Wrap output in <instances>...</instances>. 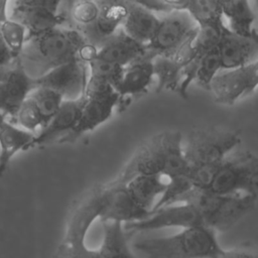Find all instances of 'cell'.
Masks as SVG:
<instances>
[{"label":"cell","mask_w":258,"mask_h":258,"mask_svg":"<svg viewBox=\"0 0 258 258\" xmlns=\"http://www.w3.org/2000/svg\"><path fill=\"white\" fill-rule=\"evenodd\" d=\"M87 45L77 31L59 26L26 38L16 59L25 74L36 80L79 56Z\"/></svg>","instance_id":"1"},{"label":"cell","mask_w":258,"mask_h":258,"mask_svg":"<svg viewBox=\"0 0 258 258\" xmlns=\"http://www.w3.org/2000/svg\"><path fill=\"white\" fill-rule=\"evenodd\" d=\"M187 169L181 133L167 130L147 140L113 182L124 184L138 175L177 176L185 174Z\"/></svg>","instance_id":"2"},{"label":"cell","mask_w":258,"mask_h":258,"mask_svg":"<svg viewBox=\"0 0 258 258\" xmlns=\"http://www.w3.org/2000/svg\"><path fill=\"white\" fill-rule=\"evenodd\" d=\"M134 248L146 258H221L225 250L209 228H188L163 238L140 240Z\"/></svg>","instance_id":"3"},{"label":"cell","mask_w":258,"mask_h":258,"mask_svg":"<svg viewBox=\"0 0 258 258\" xmlns=\"http://www.w3.org/2000/svg\"><path fill=\"white\" fill-rule=\"evenodd\" d=\"M256 201L257 198L251 196H224L192 187L177 203L192 206L202 216L207 228L215 232H224L251 212Z\"/></svg>","instance_id":"4"},{"label":"cell","mask_w":258,"mask_h":258,"mask_svg":"<svg viewBox=\"0 0 258 258\" xmlns=\"http://www.w3.org/2000/svg\"><path fill=\"white\" fill-rule=\"evenodd\" d=\"M104 200L102 187L87 194L73 208L66 226L64 237L53 258H99L98 249L92 250L85 244L87 232L92 223L102 217Z\"/></svg>","instance_id":"5"},{"label":"cell","mask_w":258,"mask_h":258,"mask_svg":"<svg viewBox=\"0 0 258 258\" xmlns=\"http://www.w3.org/2000/svg\"><path fill=\"white\" fill-rule=\"evenodd\" d=\"M206 190L258 199V156L249 150H233L218 164Z\"/></svg>","instance_id":"6"},{"label":"cell","mask_w":258,"mask_h":258,"mask_svg":"<svg viewBox=\"0 0 258 258\" xmlns=\"http://www.w3.org/2000/svg\"><path fill=\"white\" fill-rule=\"evenodd\" d=\"M238 132L220 128L197 129L188 134L183 145L188 169L203 168L220 163L240 144Z\"/></svg>","instance_id":"7"},{"label":"cell","mask_w":258,"mask_h":258,"mask_svg":"<svg viewBox=\"0 0 258 258\" xmlns=\"http://www.w3.org/2000/svg\"><path fill=\"white\" fill-rule=\"evenodd\" d=\"M119 103V96L108 82L89 77L85 90V103L75 130L61 142H75L81 135L107 121Z\"/></svg>","instance_id":"8"},{"label":"cell","mask_w":258,"mask_h":258,"mask_svg":"<svg viewBox=\"0 0 258 258\" xmlns=\"http://www.w3.org/2000/svg\"><path fill=\"white\" fill-rule=\"evenodd\" d=\"M198 25L186 10H173L159 18L151 40L145 45L146 53L152 58L173 55L186 42L194 39Z\"/></svg>","instance_id":"9"},{"label":"cell","mask_w":258,"mask_h":258,"mask_svg":"<svg viewBox=\"0 0 258 258\" xmlns=\"http://www.w3.org/2000/svg\"><path fill=\"white\" fill-rule=\"evenodd\" d=\"M60 1L20 0L13 2L9 19L21 24L27 37L39 35L55 27H63V18L58 12Z\"/></svg>","instance_id":"10"},{"label":"cell","mask_w":258,"mask_h":258,"mask_svg":"<svg viewBox=\"0 0 258 258\" xmlns=\"http://www.w3.org/2000/svg\"><path fill=\"white\" fill-rule=\"evenodd\" d=\"M258 87V58L231 70L221 71L212 81L210 91L219 104L233 105Z\"/></svg>","instance_id":"11"},{"label":"cell","mask_w":258,"mask_h":258,"mask_svg":"<svg viewBox=\"0 0 258 258\" xmlns=\"http://www.w3.org/2000/svg\"><path fill=\"white\" fill-rule=\"evenodd\" d=\"M88 78V63L81 52L71 61L34 80V88L45 87L60 94L63 100H77L85 95Z\"/></svg>","instance_id":"12"},{"label":"cell","mask_w":258,"mask_h":258,"mask_svg":"<svg viewBox=\"0 0 258 258\" xmlns=\"http://www.w3.org/2000/svg\"><path fill=\"white\" fill-rule=\"evenodd\" d=\"M168 227H181L182 229L207 228L200 213L192 206L184 203L159 209L151 213L144 220L125 223L123 226L126 233H137Z\"/></svg>","instance_id":"13"},{"label":"cell","mask_w":258,"mask_h":258,"mask_svg":"<svg viewBox=\"0 0 258 258\" xmlns=\"http://www.w3.org/2000/svg\"><path fill=\"white\" fill-rule=\"evenodd\" d=\"M98 5L99 12L95 20L79 32L84 40L96 49L121 28L126 15V1L101 0Z\"/></svg>","instance_id":"14"},{"label":"cell","mask_w":258,"mask_h":258,"mask_svg":"<svg viewBox=\"0 0 258 258\" xmlns=\"http://www.w3.org/2000/svg\"><path fill=\"white\" fill-rule=\"evenodd\" d=\"M33 89L34 80L25 74L16 59L0 76V113L12 122Z\"/></svg>","instance_id":"15"},{"label":"cell","mask_w":258,"mask_h":258,"mask_svg":"<svg viewBox=\"0 0 258 258\" xmlns=\"http://www.w3.org/2000/svg\"><path fill=\"white\" fill-rule=\"evenodd\" d=\"M85 95L77 100H64L49 122L35 134V146L61 142L75 130L81 117Z\"/></svg>","instance_id":"16"},{"label":"cell","mask_w":258,"mask_h":258,"mask_svg":"<svg viewBox=\"0 0 258 258\" xmlns=\"http://www.w3.org/2000/svg\"><path fill=\"white\" fill-rule=\"evenodd\" d=\"M223 70L248 64L258 58V30L251 36H241L226 28L218 45Z\"/></svg>","instance_id":"17"},{"label":"cell","mask_w":258,"mask_h":258,"mask_svg":"<svg viewBox=\"0 0 258 258\" xmlns=\"http://www.w3.org/2000/svg\"><path fill=\"white\" fill-rule=\"evenodd\" d=\"M194 39L186 42L173 55L156 56L153 58V73L157 79V92L164 89L178 92L182 69L194 59Z\"/></svg>","instance_id":"18"},{"label":"cell","mask_w":258,"mask_h":258,"mask_svg":"<svg viewBox=\"0 0 258 258\" xmlns=\"http://www.w3.org/2000/svg\"><path fill=\"white\" fill-rule=\"evenodd\" d=\"M153 78V58L147 53L126 66L122 78L115 88L119 96V103L124 104L126 98L145 92Z\"/></svg>","instance_id":"19"},{"label":"cell","mask_w":258,"mask_h":258,"mask_svg":"<svg viewBox=\"0 0 258 258\" xmlns=\"http://www.w3.org/2000/svg\"><path fill=\"white\" fill-rule=\"evenodd\" d=\"M35 134L25 131L0 113V177L6 171L12 157L21 150L34 147Z\"/></svg>","instance_id":"20"},{"label":"cell","mask_w":258,"mask_h":258,"mask_svg":"<svg viewBox=\"0 0 258 258\" xmlns=\"http://www.w3.org/2000/svg\"><path fill=\"white\" fill-rule=\"evenodd\" d=\"M145 54V45L131 38L121 27L97 49L95 56L125 68Z\"/></svg>","instance_id":"21"},{"label":"cell","mask_w":258,"mask_h":258,"mask_svg":"<svg viewBox=\"0 0 258 258\" xmlns=\"http://www.w3.org/2000/svg\"><path fill=\"white\" fill-rule=\"evenodd\" d=\"M171 177L166 174L138 175L124 184L135 205L149 216Z\"/></svg>","instance_id":"22"},{"label":"cell","mask_w":258,"mask_h":258,"mask_svg":"<svg viewBox=\"0 0 258 258\" xmlns=\"http://www.w3.org/2000/svg\"><path fill=\"white\" fill-rule=\"evenodd\" d=\"M159 18L138 1H126V15L122 29L137 42L146 45L152 38Z\"/></svg>","instance_id":"23"},{"label":"cell","mask_w":258,"mask_h":258,"mask_svg":"<svg viewBox=\"0 0 258 258\" xmlns=\"http://www.w3.org/2000/svg\"><path fill=\"white\" fill-rule=\"evenodd\" d=\"M223 17L228 21V29L241 36H251L256 32L254 27L256 15L249 1H221Z\"/></svg>","instance_id":"24"},{"label":"cell","mask_w":258,"mask_h":258,"mask_svg":"<svg viewBox=\"0 0 258 258\" xmlns=\"http://www.w3.org/2000/svg\"><path fill=\"white\" fill-rule=\"evenodd\" d=\"M104 238L98 249L99 258H137L128 246V239L119 221H103Z\"/></svg>","instance_id":"25"},{"label":"cell","mask_w":258,"mask_h":258,"mask_svg":"<svg viewBox=\"0 0 258 258\" xmlns=\"http://www.w3.org/2000/svg\"><path fill=\"white\" fill-rule=\"evenodd\" d=\"M184 10L190 14L198 26L224 22L221 1L185 0Z\"/></svg>","instance_id":"26"},{"label":"cell","mask_w":258,"mask_h":258,"mask_svg":"<svg viewBox=\"0 0 258 258\" xmlns=\"http://www.w3.org/2000/svg\"><path fill=\"white\" fill-rule=\"evenodd\" d=\"M196 61L195 82L204 90L210 91V86L214 78L222 71V63L218 47L208 51Z\"/></svg>","instance_id":"27"},{"label":"cell","mask_w":258,"mask_h":258,"mask_svg":"<svg viewBox=\"0 0 258 258\" xmlns=\"http://www.w3.org/2000/svg\"><path fill=\"white\" fill-rule=\"evenodd\" d=\"M28 98L32 100L38 109L44 126L56 114L64 101L60 94L45 87H35L28 95Z\"/></svg>","instance_id":"28"},{"label":"cell","mask_w":258,"mask_h":258,"mask_svg":"<svg viewBox=\"0 0 258 258\" xmlns=\"http://www.w3.org/2000/svg\"><path fill=\"white\" fill-rule=\"evenodd\" d=\"M87 63L89 77L104 80L111 84L114 89L119 84L124 72L123 67L98 58L97 56H95V54L89 58Z\"/></svg>","instance_id":"29"},{"label":"cell","mask_w":258,"mask_h":258,"mask_svg":"<svg viewBox=\"0 0 258 258\" xmlns=\"http://www.w3.org/2000/svg\"><path fill=\"white\" fill-rule=\"evenodd\" d=\"M12 123L21 129L33 134H35L38 129L41 130L44 127V122L38 109L32 100L28 97L20 106Z\"/></svg>","instance_id":"30"},{"label":"cell","mask_w":258,"mask_h":258,"mask_svg":"<svg viewBox=\"0 0 258 258\" xmlns=\"http://www.w3.org/2000/svg\"><path fill=\"white\" fill-rule=\"evenodd\" d=\"M0 33L9 51L15 58H17L27 37L25 28L21 24L8 18L0 24Z\"/></svg>","instance_id":"31"},{"label":"cell","mask_w":258,"mask_h":258,"mask_svg":"<svg viewBox=\"0 0 258 258\" xmlns=\"http://www.w3.org/2000/svg\"><path fill=\"white\" fill-rule=\"evenodd\" d=\"M138 3L153 13L155 12L168 13L170 11L175 10L171 0H145V1H138Z\"/></svg>","instance_id":"32"},{"label":"cell","mask_w":258,"mask_h":258,"mask_svg":"<svg viewBox=\"0 0 258 258\" xmlns=\"http://www.w3.org/2000/svg\"><path fill=\"white\" fill-rule=\"evenodd\" d=\"M221 258H258V248L241 246L232 250H225Z\"/></svg>","instance_id":"33"},{"label":"cell","mask_w":258,"mask_h":258,"mask_svg":"<svg viewBox=\"0 0 258 258\" xmlns=\"http://www.w3.org/2000/svg\"><path fill=\"white\" fill-rule=\"evenodd\" d=\"M15 60H16V58L12 55V53L7 48L6 44L4 43V41L2 39L1 33H0V76Z\"/></svg>","instance_id":"34"},{"label":"cell","mask_w":258,"mask_h":258,"mask_svg":"<svg viewBox=\"0 0 258 258\" xmlns=\"http://www.w3.org/2000/svg\"><path fill=\"white\" fill-rule=\"evenodd\" d=\"M7 1H0V24H2L9 18V15L7 13Z\"/></svg>","instance_id":"35"},{"label":"cell","mask_w":258,"mask_h":258,"mask_svg":"<svg viewBox=\"0 0 258 258\" xmlns=\"http://www.w3.org/2000/svg\"><path fill=\"white\" fill-rule=\"evenodd\" d=\"M254 5L256 6V9L258 10V1H256V2H254Z\"/></svg>","instance_id":"36"}]
</instances>
